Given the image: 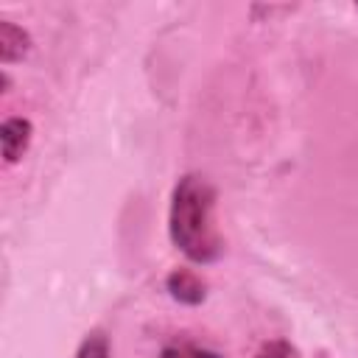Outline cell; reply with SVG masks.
<instances>
[{
    "label": "cell",
    "instance_id": "6da1fadb",
    "mask_svg": "<svg viewBox=\"0 0 358 358\" xmlns=\"http://www.w3.org/2000/svg\"><path fill=\"white\" fill-rule=\"evenodd\" d=\"M215 190L199 176L187 173L173 187L171 199V238L196 263H207L221 252V238L215 229Z\"/></svg>",
    "mask_w": 358,
    "mask_h": 358
},
{
    "label": "cell",
    "instance_id": "7a4b0ae2",
    "mask_svg": "<svg viewBox=\"0 0 358 358\" xmlns=\"http://www.w3.org/2000/svg\"><path fill=\"white\" fill-rule=\"evenodd\" d=\"M28 140H31V123H28V120H22V117H8V120L0 126L3 157H6L8 165L22 157V151L28 148Z\"/></svg>",
    "mask_w": 358,
    "mask_h": 358
},
{
    "label": "cell",
    "instance_id": "3957f363",
    "mask_svg": "<svg viewBox=\"0 0 358 358\" xmlns=\"http://www.w3.org/2000/svg\"><path fill=\"white\" fill-rule=\"evenodd\" d=\"M168 291L179 302H187V305H196V302L204 299V282L193 271H187V268H179V271H173L168 277Z\"/></svg>",
    "mask_w": 358,
    "mask_h": 358
},
{
    "label": "cell",
    "instance_id": "277c9868",
    "mask_svg": "<svg viewBox=\"0 0 358 358\" xmlns=\"http://www.w3.org/2000/svg\"><path fill=\"white\" fill-rule=\"evenodd\" d=\"M28 45H31V39H28V34L22 28H17L8 20L0 22V56H3V62L22 59L28 53Z\"/></svg>",
    "mask_w": 358,
    "mask_h": 358
},
{
    "label": "cell",
    "instance_id": "5b68a950",
    "mask_svg": "<svg viewBox=\"0 0 358 358\" xmlns=\"http://www.w3.org/2000/svg\"><path fill=\"white\" fill-rule=\"evenodd\" d=\"M76 358H109V341H106V336L103 333H90L81 341Z\"/></svg>",
    "mask_w": 358,
    "mask_h": 358
},
{
    "label": "cell",
    "instance_id": "8992f818",
    "mask_svg": "<svg viewBox=\"0 0 358 358\" xmlns=\"http://www.w3.org/2000/svg\"><path fill=\"white\" fill-rule=\"evenodd\" d=\"M162 358H221L210 350H201L196 344H171L162 350Z\"/></svg>",
    "mask_w": 358,
    "mask_h": 358
}]
</instances>
